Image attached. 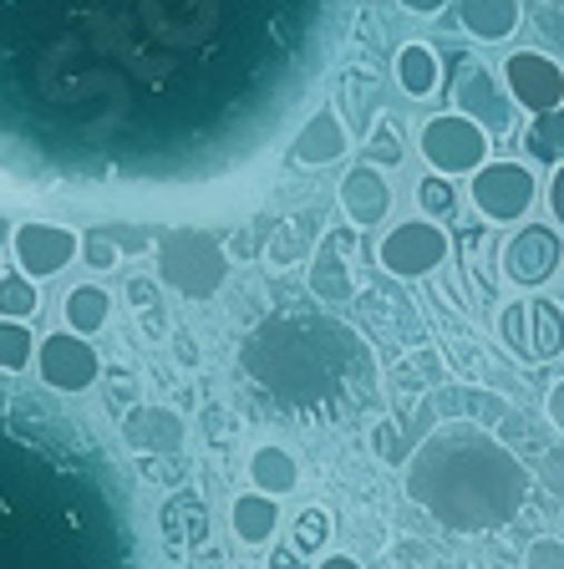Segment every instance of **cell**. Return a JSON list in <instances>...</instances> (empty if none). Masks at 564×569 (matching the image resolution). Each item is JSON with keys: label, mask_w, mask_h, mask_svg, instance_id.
Segmentation results:
<instances>
[{"label": "cell", "mask_w": 564, "mask_h": 569, "mask_svg": "<svg viewBox=\"0 0 564 569\" xmlns=\"http://www.w3.org/2000/svg\"><path fill=\"white\" fill-rule=\"evenodd\" d=\"M36 306H41V296H36V284L21 270L0 274V320H31Z\"/></svg>", "instance_id": "cell-23"}, {"label": "cell", "mask_w": 564, "mask_h": 569, "mask_svg": "<svg viewBox=\"0 0 564 569\" xmlns=\"http://www.w3.org/2000/svg\"><path fill=\"white\" fill-rule=\"evenodd\" d=\"M346 148H352V128H346L342 107H320L316 118L295 132L290 163L295 168H330V163H342L346 158Z\"/></svg>", "instance_id": "cell-12"}, {"label": "cell", "mask_w": 564, "mask_h": 569, "mask_svg": "<svg viewBox=\"0 0 564 569\" xmlns=\"http://www.w3.org/2000/svg\"><path fill=\"white\" fill-rule=\"evenodd\" d=\"M524 569H564V539H534Z\"/></svg>", "instance_id": "cell-32"}, {"label": "cell", "mask_w": 564, "mask_h": 569, "mask_svg": "<svg viewBox=\"0 0 564 569\" xmlns=\"http://www.w3.org/2000/svg\"><path fill=\"white\" fill-rule=\"evenodd\" d=\"M6 545H11V529L0 523V569H11V565H6Z\"/></svg>", "instance_id": "cell-38"}, {"label": "cell", "mask_w": 564, "mask_h": 569, "mask_svg": "<svg viewBox=\"0 0 564 569\" xmlns=\"http://www.w3.org/2000/svg\"><path fill=\"white\" fill-rule=\"evenodd\" d=\"M397 87L407 97H437L443 92V57H437L427 41H407V47L397 51Z\"/></svg>", "instance_id": "cell-18"}, {"label": "cell", "mask_w": 564, "mask_h": 569, "mask_svg": "<svg viewBox=\"0 0 564 569\" xmlns=\"http://www.w3.org/2000/svg\"><path fill=\"white\" fill-rule=\"evenodd\" d=\"M122 438H128V448L142 452V458H174L188 438V422L174 407H138V412L122 422Z\"/></svg>", "instance_id": "cell-13"}, {"label": "cell", "mask_w": 564, "mask_h": 569, "mask_svg": "<svg viewBox=\"0 0 564 569\" xmlns=\"http://www.w3.org/2000/svg\"><path fill=\"white\" fill-rule=\"evenodd\" d=\"M0 244H11V224L6 219H0Z\"/></svg>", "instance_id": "cell-39"}, {"label": "cell", "mask_w": 564, "mask_h": 569, "mask_svg": "<svg viewBox=\"0 0 564 569\" xmlns=\"http://www.w3.org/2000/svg\"><path fill=\"white\" fill-rule=\"evenodd\" d=\"M447 249H453V239L433 219H407V224H397L376 244V260H382L387 274H397V280H423V274L447 264Z\"/></svg>", "instance_id": "cell-6"}, {"label": "cell", "mask_w": 564, "mask_h": 569, "mask_svg": "<svg viewBox=\"0 0 564 569\" xmlns=\"http://www.w3.org/2000/svg\"><path fill=\"white\" fill-rule=\"evenodd\" d=\"M540 199V178L530 163H504L488 158L478 173H468V203L488 219V224H518Z\"/></svg>", "instance_id": "cell-4"}, {"label": "cell", "mask_w": 564, "mask_h": 569, "mask_svg": "<svg viewBox=\"0 0 564 569\" xmlns=\"http://www.w3.org/2000/svg\"><path fill=\"white\" fill-rule=\"evenodd\" d=\"M453 112L478 122L488 138H508L518 122V107L508 102L504 77L483 61H453Z\"/></svg>", "instance_id": "cell-5"}, {"label": "cell", "mask_w": 564, "mask_h": 569, "mask_svg": "<svg viewBox=\"0 0 564 569\" xmlns=\"http://www.w3.org/2000/svg\"><path fill=\"white\" fill-rule=\"evenodd\" d=\"M11 249L26 280H47V274H61L77 260V234L61 224H21L11 234Z\"/></svg>", "instance_id": "cell-10"}, {"label": "cell", "mask_w": 564, "mask_h": 569, "mask_svg": "<svg viewBox=\"0 0 564 569\" xmlns=\"http://www.w3.org/2000/svg\"><path fill=\"white\" fill-rule=\"evenodd\" d=\"M417 203H423L427 219H447V213H458V178H443V173L423 178V183H417Z\"/></svg>", "instance_id": "cell-26"}, {"label": "cell", "mask_w": 564, "mask_h": 569, "mask_svg": "<svg viewBox=\"0 0 564 569\" xmlns=\"http://www.w3.org/2000/svg\"><path fill=\"white\" fill-rule=\"evenodd\" d=\"M36 371H41V381H47L51 391L77 397V391L97 387V377H102V356H97V346L87 341V336L57 331V336H47V341L36 346Z\"/></svg>", "instance_id": "cell-7"}, {"label": "cell", "mask_w": 564, "mask_h": 569, "mask_svg": "<svg viewBox=\"0 0 564 569\" xmlns=\"http://www.w3.org/2000/svg\"><path fill=\"white\" fill-rule=\"evenodd\" d=\"M356 229H326L316 244V254H310V290H316V300H326V306H346V300H356Z\"/></svg>", "instance_id": "cell-9"}, {"label": "cell", "mask_w": 564, "mask_h": 569, "mask_svg": "<svg viewBox=\"0 0 564 569\" xmlns=\"http://www.w3.org/2000/svg\"><path fill=\"white\" fill-rule=\"evenodd\" d=\"M306 229H310V219H295V224H280L270 234V249H265V254H270L275 270H290V264L306 254Z\"/></svg>", "instance_id": "cell-27"}, {"label": "cell", "mask_w": 564, "mask_h": 569, "mask_svg": "<svg viewBox=\"0 0 564 569\" xmlns=\"http://www.w3.org/2000/svg\"><path fill=\"white\" fill-rule=\"evenodd\" d=\"M342 213L352 229H376L392 213V183L382 178V168L362 163L342 178Z\"/></svg>", "instance_id": "cell-14"}, {"label": "cell", "mask_w": 564, "mask_h": 569, "mask_svg": "<svg viewBox=\"0 0 564 569\" xmlns=\"http://www.w3.org/2000/svg\"><path fill=\"white\" fill-rule=\"evenodd\" d=\"M158 523H164V539L174 549H204V539H209V509H204L199 493H174L158 513Z\"/></svg>", "instance_id": "cell-16"}, {"label": "cell", "mask_w": 564, "mask_h": 569, "mask_svg": "<svg viewBox=\"0 0 564 569\" xmlns=\"http://www.w3.org/2000/svg\"><path fill=\"white\" fill-rule=\"evenodd\" d=\"M128 306L132 310H158V284L154 280H128Z\"/></svg>", "instance_id": "cell-33"}, {"label": "cell", "mask_w": 564, "mask_h": 569, "mask_svg": "<svg viewBox=\"0 0 564 569\" xmlns=\"http://www.w3.org/2000/svg\"><path fill=\"white\" fill-rule=\"evenodd\" d=\"M366 158H372V168H397L402 163V132L392 118H382L372 132H366Z\"/></svg>", "instance_id": "cell-29"}, {"label": "cell", "mask_w": 564, "mask_h": 569, "mask_svg": "<svg viewBox=\"0 0 564 569\" xmlns=\"http://www.w3.org/2000/svg\"><path fill=\"white\" fill-rule=\"evenodd\" d=\"M402 468H407V493L443 529L458 533H488L508 523L530 493L524 462L478 422H447L427 432L423 448H412Z\"/></svg>", "instance_id": "cell-1"}, {"label": "cell", "mask_w": 564, "mask_h": 569, "mask_svg": "<svg viewBox=\"0 0 564 569\" xmlns=\"http://www.w3.org/2000/svg\"><path fill=\"white\" fill-rule=\"evenodd\" d=\"M524 158H530V163H554V168L564 163V102L530 122V132H524Z\"/></svg>", "instance_id": "cell-22"}, {"label": "cell", "mask_w": 564, "mask_h": 569, "mask_svg": "<svg viewBox=\"0 0 564 569\" xmlns=\"http://www.w3.org/2000/svg\"><path fill=\"white\" fill-rule=\"evenodd\" d=\"M530 351L534 361H554L564 356V306L550 296L530 300Z\"/></svg>", "instance_id": "cell-21"}, {"label": "cell", "mask_w": 564, "mask_h": 569, "mask_svg": "<svg viewBox=\"0 0 564 569\" xmlns=\"http://www.w3.org/2000/svg\"><path fill=\"white\" fill-rule=\"evenodd\" d=\"M397 6L412 16H443L447 11V0H397Z\"/></svg>", "instance_id": "cell-36"}, {"label": "cell", "mask_w": 564, "mask_h": 569, "mask_svg": "<svg viewBox=\"0 0 564 569\" xmlns=\"http://www.w3.org/2000/svg\"><path fill=\"white\" fill-rule=\"evenodd\" d=\"M372 448H376V458H382V462L402 468V462L412 458V448H417V438H412V432L397 422V417H387V422L372 427Z\"/></svg>", "instance_id": "cell-25"}, {"label": "cell", "mask_w": 564, "mask_h": 569, "mask_svg": "<svg viewBox=\"0 0 564 569\" xmlns=\"http://www.w3.org/2000/svg\"><path fill=\"white\" fill-rule=\"evenodd\" d=\"M77 254L87 260V270H118V260H122V249H118V239L112 234H87V239H77Z\"/></svg>", "instance_id": "cell-30"}, {"label": "cell", "mask_w": 564, "mask_h": 569, "mask_svg": "<svg viewBox=\"0 0 564 569\" xmlns=\"http://www.w3.org/2000/svg\"><path fill=\"white\" fill-rule=\"evenodd\" d=\"M550 209H554V224L564 229V163L554 168V178H550Z\"/></svg>", "instance_id": "cell-35"}, {"label": "cell", "mask_w": 564, "mask_h": 569, "mask_svg": "<svg viewBox=\"0 0 564 569\" xmlns=\"http://www.w3.org/2000/svg\"><path fill=\"white\" fill-rule=\"evenodd\" d=\"M229 529H235L239 545H270L275 529H280V503L265 493H239L229 503Z\"/></svg>", "instance_id": "cell-17"}, {"label": "cell", "mask_w": 564, "mask_h": 569, "mask_svg": "<svg viewBox=\"0 0 564 569\" xmlns=\"http://www.w3.org/2000/svg\"><path fill=\"white\" fill-rule=\"evenodd\" d=\"M458 21L473 41H508L524 21V0H458Z\"/></svg>", "instance_id": "cell-15"}, {"label": "cell", "mask_w": 564, "mask_h": 569, "mask_svg": "<svg viewBox=\"0 0 564 569\" xmlns=\"http://www.w3.org/2000/svg\"><path fill=\"white\" fill-rule=\"evenodd\" d=\"M61 320L71 326V336H97L112 320V296H107L102 284H71L67 300H61Z\"/></svg>", "instance_id": "cell-19"}, {"label": "cell", "mask_w": 564, "mask_h": 569, "mask_svg": "<svg viewBox=\"0 0 564 569\" xmlns=\"http://www.w3.org/2000/svg\"><path fill=\"white\" fill-rule=\"evenodd\" d=\"M229 249L209 229H174L158 239V280L184 300H214L229 280Z\"/></svg>", "instance_id": "cell-2"}, {"label": "cell", "mask_w": 564, "mask_h": 569, "mask_svg": "<svg viewBox=\"0 0 564 569\" xmlns=\"http://www.w3.org/2000/svg\"><path fill=\"white\" fill-rule=\"evenodd\" d=\"M316 569H362V559H352V555H326Z\"/></svg>", "instance_id": "cell-37"}, {"label": "cell", "mask_w": 564, "mask_h": 569, "mask_svg": "<svg viewBox=\"0 0 564 569\" xmlns=\"http://www.w3.org/2000/svg\"><path fill=\"white\" fill-rule=\"evenodd\" d=\"M295 555H316L320 545H326V533H330V519H326V509H306L300 519H295Z\"/></svg>", "instance_id": "cell-31"}, {"label": "cell", "mask_w": 564, "mask_h": 569, "mask_svg": "<svg viewBox=\"0 0 564 569\" xmlns=\"http://www.w3.org/2000/svg\"><path fill=\"white\" fill-rule=\"evenodd\" d=\"M560 234L550 224H524L514 239L504 244V274L514 284H544L560 270Z\"/></svg>", "instance_id": "cell-11"}, {"label": "cell", "mask_w": 564, "mask_h": 569, "mask_svg": "<svg viewBox=\"0 0 564 569\" xmlns=\"http://www.w3.org/2000/svg\"><path fill=\"white\" fill-rule=\"evenodd\" d=\"M544 412H550V422H554V432H564V377L554 381L550 391H544Z\"/></svg>", "instance_id": "cell-34"}, {"label": "cell", "mask_w": 564, "mask_h": 569, "mask_svg": "<svg viewBox=\"0 0 564 569\" xmlns=\"http://www.w3.org/2000/svg\"><path fill=\"white\" fill-rule=\"evenodd\" d=\"M417 148H423V158L433 163V173H443V178H468L494 158V138H488L478 122L458 118V112L427 118L423 132H417Z\"/></svg>", "instance_id": "cell-3"}, {"label": "cell", "mask_w": 564, "mask_h": 569, "mask_svg": "<svg viewBox=\"0 0 564 569\" xmlns=\"http://www.w3.org/2000/svg\"><path fill=\"white\" fill-rule=\"evenodd\" d=\"M249 483L265 498L295 493V488H300V462L285 448H255V458H249Z\"/></svg>", "instance_id": "cell-20"}, {"label": "cell", "mask_w": 564, "mask_h": 569, "mask_svg": "<svg viewBox=\"0 0 564 569\" xmlns=\"http://www.w3.org/2000/svg\"><path fill=\"white\" fill-rule=\"evenodd\" d=\"M504 92L518 112H554L564 102V67L544 51H514L504 61Z\"/></svg>", "instance_id": "cell-8"}, {"label": "cell", "mask_w": 564, "mask_h": 569, "mask_svg": "<svg viewBox=\"0 0 564 569\" xmlns=\"http://www.w3.org/2000/svg\"><path fill=\"white\" fill-rule=\"evenodd\" d=\"M498 331H504V341L514 346L518 361H534V351H530V300H514V306L498 310Z\"/></svg>", "instance_id": "cell-28"}, {"label": "cell", "mask_w": 564, "mask_h": 569, "mask_svg": "<svg viewBox=\"0 0 564 569\" xmlns=\"http://www.w3.org/2000/svg\"><path fill=\"white\" fill-rule=\"evenodd\" d=\"M36 361V341L21 320H0V371H26Z\"/></svg>", "instance_id": "cell-24"}]
</instances>
